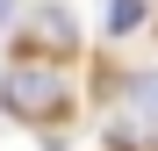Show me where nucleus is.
<instances>
[{
  "instance_id": "1",
  "label": "nucleus",
  "mask_w": 158,
  "mask_h": 151,
  "mask_svg": "<svg viewBox=\"0 0 158 151\" xmlns=\"http://www.w3.org/2000/svg\"><path fill=\"white\" fill-rule=\"evenodd\" d=\"M0 108H7L15 122H65L72 115V79H65V65H50V58H15L7 72H0Z\"/></svg>"
},
{
  "instance_id": "2",
  "label": "nucleus",
  "mask_w": 158,
  "mask_h": 151,
  "mask_svg": "<svg viewBox=\"0 0 158 151\" xmlns=\"http://www.w3.org/2000/svg\"><path fill=\"white\" fill-rule=\"evenodd\" d=\"M108 144L115 151H158V72H129L108 94Z\"/></svg>"
},
{
  "instance_id": "3",
  "label": "nucleus",
  "mask_w": 158,
  "mask_h": 151,
  "mask_svg": "<svg viewBox=\"0 0 158 151\" xmlns=\"http://www.w3.org/2000/svg\"><path fill=\"white\" fill-rule=\"evenodd\" d=\"M137 22H144V0H115V7H108V29H115V36L137 29Z\"/></svg>"
}]
</instances>
